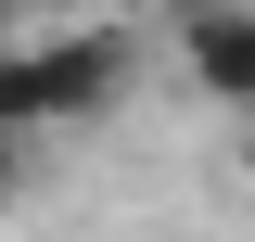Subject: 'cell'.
<instances>
[{
	"instance_id": "6da1fadb",
	"label": "cell",
	"mask_w": 255,
	"mask_h": 242,
	"mask_svg": "<svg viewBox=\"0 0 255 242\" xmlns=\"http://www.w3.org/2000/svg\"><path fill=\"white\" fill-rule=\"evenodd\" d=\"M140 77V38L128 26H64V38H13L0 51V140H38V127H102Z\"/></svg>"
},
{
	"instance_id": "3957f363",
	"label": "cell",
	"mask_w": 255,
	"mask_h": 242,
	"mask_svg": "<svg viewBox=\"0 0 255 242\" xmlns=\"http://www.w3.org/2000/svg\"><path fill=\"white\" fill-rule=\"evenodd\" d=\"M13 191H26V140H0V204H13Z\"/></svg>"
},
{
	"instance_id": "7a4b0ae2",
	"label": "cell",
	"mask_w": 255,
	"mask_h": 242,
	"mask_svg": "<svg viewBox=\"0 0 255 242\" xmlns=\"http://www.w3.org/2000/svg\"><path fill=\"white\" fill-rule=\"evenodd\" d=\"M179 77L217 115H255V0H179Z\"/></svg>"
},
{
	"instance_id": "5b68a950",
	"label": "cell",
	"mask_w": 255,
	"mask_h": 242,
	"mask_svg": "<svg viewBox=\"0 0 255 242\" xmlns=\"http://www.w3.org/2000/svg\"><path fill=\"white\" fill-rule=\"evenodd\" d=\"M0 13H26V0H0Z\"/></svg>"
},
{
	"instance_id": "277c9868",
	"label": "cell",
	"mask_w": 255,
	"mask_h": 242,
	"mask_svg": "<svg viewBox=\"0 0 255 242\" xmlns=\"http://www.w3.org/2000/svg\"><path fill=\"white\" fill-rule=\"evenodd\" d=\"M243 179H255V115H243Z\"/></svg>"
}]
</instances>
